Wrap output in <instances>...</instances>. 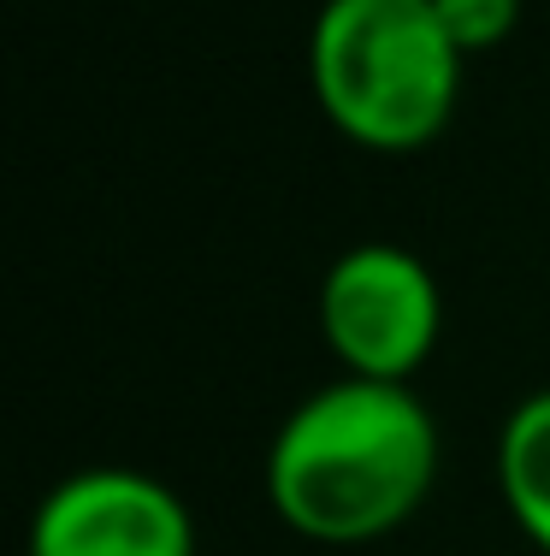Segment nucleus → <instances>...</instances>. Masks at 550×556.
Returning a JSON list of instances; mask_svg holds the SVG:
<instances>
[{
  "instance_id": "423d86ee",
  "label": "nucleus",
  "mask_w": 550,
  "mask_h": 556,
  "mask_svg": "<svg viewBox=\"0 0 550 556\" xmlns=\"http://www.w3.org/2000/svg\"><path fill=\"white\" fill-rule=\"evenodd\" d=\"M432 7H438V24L468 60L497 54L521 30V0H432Z\"/></svg>"
},
{
  "instance_id": "20e7f679",
  "label": "nucleus",
  "mask_w": 550,
  "mask_h": 556,
  "mask_svg": "<svg viewBox=\"0 0 550 556\" xmlns=\"http://www.w3.org/2000/svg\"><path fill=\"white\" fill-rule=\"evenodd\" d=\"M24 556H195V515L142 468H77L36 503Z\"/></svg>"
},
{
  "instance_id": "7ed1b4c3",
  "label": "nucleus",
  "mask_w": 550,
  "mask_h": 556,
  "mask_svg": "<svg viewBox=\"0 0 550 556\" xmlns=\"http://www.w3.org/2000/svg\"><path fill=\"white\" fill-rule=\"evenodd\" d=\"M320 338L344 374L409 386L444 332L438 278L402 243H356L320 278Z\"/></svg>"
},
{
  "instance_id": "f257e3e1",
  "label": "nucleus",
  "mask_w": 550,
  "mask_h": 556,
  "mask_svg": "<svg viewBox=\"0 0 550 556\" xmlns=\"http://www.w3.org/2000/svg\"><path fill=\"white\" fill-rule=\"evenodd\" d=\"M438 420L414 386L344 374L284 415L267 444V503L314 545H373L438 485Z\"/></svg>"
},
{
  "instance_id": "39448f33",
  "label": "nucleus",
  "mask_w": 550,
  "mask_h": 556,
  "mask_svg": "<svg viewBox=\"0 0 550 556\" xmlns=\"http://www.w3.org/2000/svg\"><path fill=\"white\" fill-rule=\"evenodd\" d=\"M491 468L509 521L550 556V391L521 396L503 415Z\"/></svg>"
},
{
  "instance_id": "f03ea898",
  "label": "nucleus",
  "mask_w": 550,
  "mask_h": 556,
  "mask_svg": "<svg viewBox=\"0 0 550 556\" xmlns=\"http://www.w3.org/2000/svg\"><path fill=\"white\" fill-rule=\"evenodd\" d=\"M468 54L432 0H325L308 30V89L367 154H421L456 118Z\"/></svg>"
}]
</instances>
